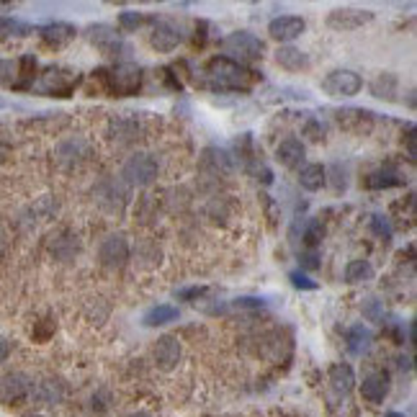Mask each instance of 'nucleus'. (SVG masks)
Returning <instances> with one entry per match:
<instances>
[{
    "label": "nucleus",
    "instance_id": "4be33fe9",
    "mask_svg": "<svg viewBox=\"0 0 417 417\" xmlns=\"http://www.w3.org/2000/svg\"><path fill=\"white\" fill-rule=\"evenodd\" d=\"M327 183V170L319 163H309L299 168V185L304 191H319Z\"/></svg>",
    "mask_w": 417,
    "mask_h": 417
},
{
    "label": "nucleus",
    "instance_id": "a19ab883",
    "mask_svg": "<svg viewBox=\"0 0 417 417\" xmlns=\"http://www.w3.org/2000/svg\"><path fill=\"white\" fill-rule=\"evenodd\" d=\"M6 155H8V149L3 147V144H0V160H3V157H6Z\"/></svg>",
    "mask_w": 417,
    "mask_h": 417
},
{
    "label": "nucleus",
    "instance_id": "39448f33",
    "mask_svg": "<svg viewBox=\"0 0 417 417\" xmlns=\"http://www.w3.org/2000/svg\"><path fill=\"white\" fill-rule=\"evenodd\" d=\"M222 50H224L227 59H234V62H250V59H261L263 52H265V47H263V42L258 39L255 34H250V31H234V34H229L222 42Z\"/></svg>",
    "mask_w": 417,
    "mask_h": 417
},
{
    "label": "nucleus",
    "instance_id": "1a4fd4ad",
    "mask_svg": "<svg viewBox=\"0 0 417 417\" xmlns=\"http://www.w3.org/2000/svg\"><path fill=\"white\" fill-rule=\"evenodd\" d=\"M98 258H101V263H103L106 268H111V270L121 268V265L129 261V242H127V237H124V234H108L106 240L101 242Z\"/></svg>",
    "mask_w": 417,
    "mask_h": 417
},
{
    "label": "nucleus",
    "instance_id": "a211bd4d",
    "mask_svg": "<svg viewBox=\"0 0 417 417\" xmlns=\"http://www.w3.org/2000/svg\"><path fill=\"white\" fill-rule=\"evenodd\" d=\"M361 394L366 402L371 404H382L389 394V376L384 371H376V374H368L361 384Z\"/></svg>",
    "mask_w": 417,
    "mask_h": 417
},
{
    "label": "nucleus",
    "instance_id": "6ab92c4d",
    "mask_svg": "<svg viewBox=\"0 0 417 417\" xmlns=\"http://www.w3.org/2000/svg\"><path fill=\"white\" fill-rule=\"evenodd\" d=\"M276 62L281 64L283 70L299 72V70H307V67H309V57H307V52L299 50V47L283 44V47H278L276 50Z\"/></svg>",
    "mask_w": 417,
    "mask_h": 417
},
{
    "label": "nucleus",
    "instance_id": "7c9ffc66",
    "mask_svg": "<svg viewBox=\"0 0 417 417\" xmlns=\"http://www.w3.org/2000/svg\"><path fill=\"white\" fill-rule=\"evenodd\" d=\"M142 23H144V16L137 13V11H124V13H119V26L124 28V31H137Z\"/></svg>",
    "mask_w": 417,
    "mask_h": 417
},
{
    "label": "nucleus",
    "instance_id": "4468645a",
    "mask_svg": "<svg viewBox=\"0 0 417 417\" xmlns=\"http://www.w3.org/2000/svg\"><path fill=\"white\" fill-rule=\"evenodd\" d=\"M304 28H307V21L304 18H299V16H278V18H273V21L268 23V34H270V39H276V42L289 44L304 34Z\"/></svg>",
    "mask_w": 417,
    "mask_h": 417
},
{
    "label": "nucleus",
    "instance_id": "412c9836",
    "mask_svg": "<svg viewBox=\"0 0 417 417\" xmlns=\"http://www.w3.org/2000/svg\"><path fill=\"white\" fill-rule=\"evenodd\" d=\"M345 340H348V350H350V353L363 355L371 350V345H374V333H371L366 325H353L350 330H348Z\"/></svg>",
    "mask_w": 417,
    "mask_h": 417
},
{
    "label": "nucleus",
    "instance_id": "9b49d317",
    "mask_svg": "<svg viewBox=\"0 0 417 417\" xmlns=\"http://www.w3.org/2000/svg\"><path fill=\"white\" fill-rule=\"evenodd\" d=\"M31 389H34V384H31V379L26 374H18V371L6 374L0 379V402L6 404L21 402V399H26L31 394Z\"/></svg>",
    "mask_w": 417,
    "mask_h": 417
},
{
    "label": "nucleus",
    "instance_id": "f03ea898",
    "mask_svg": "<svg viewBox=\"0 0 417 417\" xmlns=\"http://www.w3.org/2000/svg\"><path fill=\"white\" fill-rule=\"evenodd\" d=\"M80 83L78 72L67 67H47L39 78L31 83V91L36 96H52V98H70Z\"/></svg>",
    "mask_w": 417,
    "mask_h": 417
},
{
    "label": "nucleus",
    "instance_id": "cd10ccee",
    "mask_svg": "<svg viewBox=\"0 0 417 417\" xmlns=\"http://www.w3.org/2000/svg\"><path fill=\"white\" fill-rule=\"evenodd\" d=\"M137 132L135 121H127V119H113L111 127H108V135H111V139H116L119 137V142H127L132 139Z\"/></svg>",
    "mask_w": 417,
    "mask_h": 417
},
{
    "label": "nucleus",
    "instance_id": "6e6552de",
    "mask_svg": "<svg viewBox=\"0 0 417 417\" xmlns=\"http://www.w3.org/2000/svg\"><path fill=\"white\" fill-rule=\"evenodd\" d=\"M371 21H374V13L363 8H335L327 13V26L333 31H355Z\"/></svg>",
    "mask_w": 417,
    "mask_h": 417
},
{
    "label": "nucleus",
    "instance_id": "7ed1b4c3",
    "mask_svg": "<svg viewBox=\"0 0 417 417\" xmlns=\"http://www.w3.org/2000/svg\"><path fill=\"white\" fill-rule=\"evenodd\" d=\"M93 75H98V80L111 96H135L142 85V67L132 62H119L111 70H98Z\"/></svg>",
    "mask_w": 417,
    "mask_h": 417
},
{
    "label": "nucleus",
    "instance_id": "f704fd0d",
    "mask_svg": "<svg viewBox=\"0 0 417 417\" xmlns=\"http://www.w3.org/2000/svg\"><path fill=\"white\" fill-rule=\"evenodd\" d=\"M304 135L309 137L312 142H319V139H325V129H322V127H319V124H317V121L312 119V121H307Z\"/></svg>",
    "mask_w": 417,
    "mask_h": 417
},
{
    "label": "nucleus",
    "instance_id": "ddd939ff",
    "mask_svg": "<svg viewBox=\"0 0 417 417\" xmlns=\"http://www.w3.org/2000/svg\"><path fill=\"white\" fill-rule=\"evenodd\" d=\"M181 355H183L181 340L173 338V335H163V338L155 343V350H152V358H155L160 371H173V368L181 363Z\"/></svg>",
    "mask_w": 417,
    "mask_h": 417
},
{
    "label": "nucleus",
    "instance_id": "9d476101",
    "mask_svg": "<svg viewBox=\"0 0 417 417\" xmlns=\"http://www.w3.org/2000/svg\"><path fill=\"white\" fill-rule=\"evenodd\" d=\"M183 39H185L183 28L173 21H157L152 26V34H149V44L157 52H173Z\"/></svg>",
    "mask_w": 417,
    "mask_h": 417
},
{
    "label": "nucleus",
    "instance_id": "bb28decb",
    "mask_svg": "<svg viewBox=\"0 0 417 417\" xmlns=\"http://www.w3.org/2000/svg\"><path fill=\"white\" fill-rule=\"evenodd\" d=\"M325 237V224L319 219H307L304 222V229H302V240L309 250H317V245L322 242Z\"/></svg>",
    "mask_w": 417,
    "mask_h": 417
},
{
    "label": "nucleus",
    "instance_id": "2eb2a0df",
    "mask_svg": "<svg viewBox=\"0 0 417 417\" xmlns=\"http://www.w3.org/2000/svg\"><path fill=\"white\" fill-rule=\"evenodd\" d=\"M39 36H42V42L52 50H62L67 44L78 36V28L72 26V23H62V21H55V23H47V26L39 28Z\"/></svg>",
    "mask_w": 417,
    "mask_h": 417
},
{
    "label": "nucleus",
    "instance_id": "58836bf2",
    "mask_svg": "<svg viewBox=\"0 0 417 417\" xmlns=\"http://www.w3.org/2000/svg\"><path fill=\"white\" fill-rule=\"evenodd\" d=\"M129 417H152V415H147V412H132Z\"/></svg>",
    "mask_w": 417,
    "mask_h": 417
},
{
    "label": "nucleus",
    "instance_id": "b1692460",
    "mask_svg": "<svg viewBox=\"0 0 417 417\" xmlns=\"http://www.w3.org/2000/svg\"><path fill=\"white\" fill-rule=\"evenodd\" d=\"M396 88H399V80H396L392 72H382V75H376V80L371 83V93H374L376 98H384V101H394L396 98Z\"/></svg>",
    "mask_w": 417,
    "mask_h": 417
},
{
    "label": "nucleus",
    "instance_id": "dca6fc26",
    "mask_svg": "<svg viewBox=\"0 0 417 417\" xmlns=\"http://www.w3.org/2000/svg\"><path fill=\"white\" fill-rule=\"evenodd\" d=\"M304 155H307L304 142L297 139V137H286V139H283L281 144L276 147V160L283 165V168H289V170L302 168Z\"/></svg>",
    "mask_w": 417,
    "mask_h": 417
},
{
    "label": "nucleus",
    "instance_id": "c756f323",
    "mask_svg": "<svg viewBox=\"0 0 417 417\" xmlns=\"http://www.w3.org/2000/svg\"><path fill=\"white\" fill-rule=\"evenodd\" d=\"M289 281L294 289H302V291H317L319 289V283L317 281H312L307 273H302V270H291L289 273Z\"/></svg>",
    "mask_w": 417,
    "mask_h": 417
},
{
    "label": "nucleus",
    "instance_id": "e433bc0d",
    "mask_svg": "<svg viewBox=\"0 0 417 417\" xmlns=\"http://www.w3.org/2000/svg\"><path fill=\"white\" fill-rule=\"evenodd\" d=\"M206 291H209V289H204V286H201V289H185V291H181L178 297H181V299H201Z\"/></svg>",
    "mask_w": 417,
    "mask_h": 417
},
{
    "label": "nucleus",
    "instance_id": "79ce46f5",
    "mask_svg": "<svg viewBox=\"0 0 417 417\" xmlns=\"http://www.w3.org/2000/svg\"><path fill=\"white\" fill-rule=\"evenodd\" d=\"M28 417H44V415H28Z\"/></svg>",
    "mask_w": 417,
    "mask_h": 417
},
{
    "label": "nucleus",
    "instance_id": "423d86ee",
    "mask_svg": "<svg viewBox=\"0 0 417 417\" xmlns=\"http://www.w3.org/2000/svg\"><path fill=\"white\" fill-rule=\"evenodd\" d=\"M361 88H363L361 75L353 70H345V67L327 72L325 80H322V91L327 96H333V98H353V96L361 93Z\"/></svg>",
    "mask_w": 417,
    "mask_h": 417
},
{
    "label": "nucleus",
    "instance_id": "c85d7f7f",
    "mask_svg": "<svg viewBox=\"0 0 417 417\" xmlns=\"http://www.w3.org/2000/svg\"><path fill=\"white\" fill-rule=\"evenodd\" d=\"M18 83V62L16 59H0V85Z\"/></svg>",
    "mask_w": 417,
    "mask_h": 417
},
{
    "label": "nucleus",
    "instance_id": "f8f14e48",
    "mask_svg": "<svg viewBox=\"0 0 417 417\" xmlns=\"http://www.w3.org/2000/svg\"><path fill=\"white\" fill-rule=\"evenodd\" d=\"M88 39H91V44H96L103 55H119V52H124V55H129V44L121 42V36L113 31L111 26H106V23H98V26H91L88 28Z\"/></svg>",
    "mask_w": 417,
    "mask_h": 417
},
{
    "label": "nucleus",
    "instance_id": "f257e3e1",
    "mask_svg": "<svg viewBox=\"0 0 417 417\" xmlns=\"http://www.w3.org/2000/svg\"><path fill=\"white\" fill-rule=\"evenodd\" d=\"M255 83H258V72L227 57H212L204 64V85L212 91L248 93Z\"/></svg>",
    "mask_w": 417,
    "mask_h": 417
},
{
    "label": "nucleus",
    "instance_id": "0eeeda50",
    "mask_svg": "<svg viewBox=\"0 0 417 417\" xmlns=\"http://www.w3.org/2000/svg\"><path fill=\"white\" fill-rule=\"evenodd\" d=\"M333 116H335V124L343 132H350V135H368L374 129V113L366 111V108L345 106L333 111Z\"/></svg>",
    "mask_w": 417,
    "mask_h": 417
},
{
    "label": "nucleus",
    "instance_id": "4c0bfd02",
    "mask_svg": "<svg viewBox=\"0 0 417 417\" xmlns=\"http://www.w3.org/2000/svg\"><path fill=\"white\" fill-rule=\"evenodd\" d=\"M8 355H11V343H8V340L0 335V363L6 361Z\"/></svg>",
    "mask_w": 417,
    "mask_h": 417
},
{
    "label": "nucleus",
    "instance_id": "c9c22d12",
    "mask_svg": "<svg viewBox=\"0 0 417 417\" xmlns=\"http://www.w3.org/2000/svg\"><path fill=\"white\" fill-rule=\"evenodd\" d=\"M237 309H263V299H255V297H242L234 302Z\"/></svg>",
    "mask_w": 417,
    "mask_h": 417
},
{
    "label": "nucleus",
    "instance_id": "393cba45",
    "mask_svg": "<svg viewBox=\"0 0 417 417\" xmlns=\"http://www.w3.org/2000/svg\"><path fill=\"white\" fill-rule=\"evenodd\" d=\"M374 276V268H371V263L363 261V258H355L345 265V281L348 283H361L368 281V278Z\"/></svg>",
    "mask_w": 417,
    "mask_h": 417
},
{
    "label": "nucleus",
    "instance_id": "a878e982",
    "mask_svg": "<svg viewBox=\"0 0 417 417\" xmlns=\"http://www.w3.org/2000/svg\"><path fill=\"white\" fill-rule=\"evenodd\" d=\"M0 34L3 36H28L34 34V26L31 23H23L18 21V18H13V16H0Z\"/></svg>",
    "mask_w": 417,
    "mask_h": 417
},
{
    "label": "nucleus",
    "instance_id": "473e14b6",
    "mask_svg": "<svg viewBox=\"0 0 417 417\" xmlns=\"http://www.w3.org/2000/svg\"><path fill=\"white\" fill-rule=\"evenodd\" d=\"M299 263H302V268L304 270H317L322 263H319V253L317 250H304V253L299 255Z\"/></svg>",
    "mask_w": 417,
    "mask_h": 417
},
{
    "label": "nucleus",
    "instance_id": "72a5a7b5",
    "mask_svg": "<svg viewBox=\"0 0 417 417\" xmlns=\"http://www.w3.org/2000/svg\"><path fill=\"white\" fill-rule=\"evenodd\" d=\"M39 396H42L44 402L55 404V402H59V396H62V392L55 389V387H52V382H47V384H42V389H39Z\"/></svg>",
    "mask_w": 417,
    "mask_h": 417
},
{
    "label": "nucleus",
    "instance_id": "5701e85b",
    "mask_svg": "<svg viewBox=\"0 0 417 417\" xmlns=\"http://www.w3.org/2000/svg\"><path fill=\"white\" fill-rule=\"evenodd\" d=\"M176 319H178V307L157 304L144 312L142 322H144V327H163V325H170V322H176Z\"/></svg>",
    "mask_w": 417,
    "mask_h": 417
},
{
    "label": "nucleus",
    "instance_id": "f3484780",
    "mask_svg": "<svg viewBox=\"0 0 417 417\" xmlns=\"http://www.w3.org/2000/svg\"><path fill=\"white\" fill-rule=\"evenodd\" d=\"M363 183H366V188H371V191H384V188H399V185H404L407 183V178H404L394 165H384V168L368 173Z\"/></svg>",
    "mask_w": 417,
    "mask_h": 417
},
{
    "label": "nucleus",
    "instance_id": "aec40b11",
    "mask_svg": "<svg viewBox=\"0 0 417 417\" xmlns=\"http://www.w3.org/2000/svg\"><path fill=\"white\" fill-rule=\"evenodd\" d=\"M330 387H333L335 394H343V396L350 394L355 387L353 368L348 366V363H333V368H330Z\"/></svg>",
    "mask_w": 417,
    "mask_h": 417
},
{
    "label": "nucleus",
    "instance_id": "ea45409f",
    "mask_svg": "<svg viewBox=\"0 0 417 417\" xmlns=\"http://www.w3.org/2000/svg\"><path fill=\"white\" fill-rule=\"evenodd\" d=\"M384 417H404V415H402V412H387Z\"/></svg>",
    "mask_w": 417,
    "mask_h": 417
},
{
    "label": "nucleus",
    "instance_id": "20e7f679",
    "mask_svg": "<svg viewBox=\"0 0 417 417\" xmlns=\"http://www.w3.org/2000/svg\"><path fill=\"white\" fill-rule=\"evenodd\" d=\"M157 170H160V165H157L155 155H149V152H135V155L124 163V168H121V178H124V183L132 185V188H144V185H149L157 178Z\"/></svg>",
    "mask_w": 417,
    "mask_h": 417
},
{
    "label": "nucleus",
    "instance_id": "2f4dec72",
    "mask_svg": "<svg viewBox=\"0 0 417 417\" xmlns=\"http://www.w3.org/2000/svg\"><path fill=\"white\" fill-rule=\"evenodd\" d=\"M371 229H374L379 237H382L384 242H389L392 240V224H389V219L387 217H382V214H376V217H371Z\"/></svg>",
    "mask_w": 417,
    "mask_h": 417
}]
</instances>
